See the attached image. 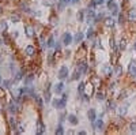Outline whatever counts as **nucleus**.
<instances>
[{"label": "nucleus", "instance_id": "obj_1", "mask_svg": "<svg viewBox=\"0 0 136 135\" xmlns=\"http://www.w3.org/2000/svg\"><path fill=\"white\" fill-rule=\"evenodd\" d=\"M66 101H67L66 98H56V100L52 101V105L56 109H63L64 107H66Z\"/></svg>", "mask_w": 136, "mask_h": 135}, {"label": "nucleus", "instance_id": "obj_2", "mask_svg": "<svg viewBox=\"0 0 136 135\" xmlns=\"http://www.w3.org/2000/svg\"><path fill=\"white\" fill-rule=\"evenodd\" d=\"M108 8L112 11V15H117L118 8H117V3H116V0H109V2H108Z\"/></svg>", "mask_w": 136, "mask_h": 135}, {"label": "nucleus", "instance_id": "obj_3", "mask_svg": "<svg viewBox=\"0 0 136 135\" xmlns=\"http://www.w3.org/2000/svg\"><path fill=\"white\" fill-rule=\"evenodd\" d=\"M59 79H66V78H68V67H66V66H63L60 70H59Z\"/></svg>", "mask_w": 136, "mask_h": 135}, {"label": "nucleus", "instance_id": "obj_4", "mask_svg": "<svg viewBox=\"0 0 136 135\" xmlns=\"http://www.w3.org/2000/svg\"><path fill=\"white\" fill-rule=\"evenodd\" d=\"M53 91H54L56 94H63V91H64V83H63V82L56 83V85L53 86Z\"/></svg>", "mask_w": 136, "mask_h": 135}, {"label": "nucleus", "instance_id": "obj_5", "mask_svg": "<svg viewBox=\"0 0 136 135\" xmlns=\"http://www.w3.org/2000/svg\"><path fill=\"white\" fill-rule=\"evenodd\" d=\"M8 110L11 113H17L18 110H19V107L17 105V101H11L10 104H8Z\"/></svg>", "mask_w": 136, "mask_h": 135}, {"label": "nucleus", "instance_id": "obj_6", "mask_svg": "<svg viewBox=\"0 0 136 135\" xmlns=\"http://www.w3.org/2000/svg\"><path fill=\"white\" fill-rule=\"evenodd\" d=\"M128 73L132 76H136V61H131L129 66H128Z\"/></svg>", "mask_w": 136, "mask_h": 135}, {"label": "nucleus", "instance_id": "obj_7", "mask_svg": "<svg viewBox=\"0 0 136 135\" xmlns=\"http://www.w3.org/2000/svg\"><path fill=\"white\" fill-rule=\"evenodd\" d=\"M71 42H72V36H71L69 33H66L63 36V44L66 45V46H68Z\"/></svg>", "mask_w": 136, "mask_h": 135}, {"label": "nucleus", "instance_id": "obj_8", "mask_svg": "<svg viewBox=\"0 0 136 135\" xmlns=\"http://www.w3.org/2000/svg\"><path fill=\"white\" fill-rule=\"evenodd\" d=\"M80 75H82V71L79 70V67H76V68L74 70V74H72V76H71V81H79V78H80Z\"/></svg>", "mask_w": 136, "mask_h": 135}, {"label": "nucleus", "instance_id": "obj_9", "mask_svg": "<svg viewBox=\"0 0 136 135\" xmlns=\"http://www.w3.org/2000/svg\"><path fill=\"white\" fill-rule=\"evenodd\" d=\"M25 31H26V36L27 37H34V33H36V31H34V27L33 26H31V25H27V26H25Z\"/></svg>", "mask_w": 136, "mask_h": 135}, {"label": "nucleus", "instance_id": "obj_10", "mask_svg": "<svg viewBox=\"0 0 136 135\" xmlns=\"http://www.w3.org/2000/svg\"><path fill=\"white\" fill-rule=\"evenodd\" d=\"M94 128L95 130H103V122H102V119H99V120H94Z\"/></svg>", "mask_w": 136, "mask_h": 135}, {"label": "nucleus", "instance_id": "obj_11", "mask_svg": "<svg viewBox=\"0 0 136 135\" xmlns=\"http://www.w3.org/2000/svg\"><path fill=\"white\" fill-rule=\"evenodd\" d=\"M25 52H26L27 56H33V55L36 53V48H34L33 45H27L26 49H25Z\"/></svg>", "mask_w": 136, "mask_h": 135}, {"label": "nucleus", "instance_id": "obj_12", "mask_svg": "<svg viewBox=\"0 0 136 135\" xmlns=\"http://www.w3.org/2000/svg\"><path fill=\"white\" fill-rule=\"evenodd\" d=\"M128 21L129 22H136V10L135 8L128 12Z\"/></svg>", "mask_w": 136, "mask_h": 135}, {"label": "nucleus", "instance_id": "obj_13", "mask_svg": "<svg viewBox=\"0 0 136 135\" xmlns=\"http://www.w3.org/2000/svg\"><path fill=\"white\" fill-rule=\"evenodd\" d=\"M45 132V127H44V123L39 120L37 123V134H44Z\"/></svg>", "mask_w": 136, "mask_h": 135}, {"label": "nucleus", "instance_id": "obj_14", "mask_svg": "<svg viewBox=\"0 0 136 135\" xmlns=\"http://www.w3.org/2000/svg\"><path fill=\"white\" fill-rule=\"evenodd\" d=\"M68 123H71L72 126H76L78 124V117L75 116V115H68Z\"/></svg>", "mask_w": 136, "mask_h": 135}, {"label": "nucleus", "instance_id": "obj_15", "mask_svg": "<svg viewBox=\"0 0 136 135\" xmlns=\"http://www.w3.org/2000/svg\"><path fill=\"white\" fill-rule=\"evenodd\" d=\"M103 23H105V26H108V27H113L114 26V21L112 18H105L103 19Z\"/></svg>", "mask_w": 136, "mask_h": 135}, {"label": "nucleus", "instance_id": "obj_16", "mask_svg": "<svg viewBox=\"0 0 136 135\" xmlns=\"http://www.w3.org/2000/svg\"><path fill=\"white\" fill-rule=\"evenodd\" d=\"M84 91H86L87 94H89V96H91V94H93V91H94V86H93L91 83L86 85V86H84Z\"/></svg>", "mask_w": 136, "mask_h": 135}, {"label": "nucleus", "instance_id": "obj_17", "mask_svg": "<svg viewBox=\"0 0 136 135\" xmlns=\"http://www.w3.org/2000/svg\"><path fill=\"white\" fill-rule=\"evenodd\" d=\"M78 67H79V70L82 71V74H86V73H87V64H86L84 61H80V63L78 64Z\"/></svg>", "mask_w": 136, "mask_h": 135}, {"label": "nucleus", "instance_id": "obj_18", "mask_svg": "<svg viewBox=\"0 0 136 135\" xmlns=\"http://www.w3.org/2000/svg\"><path fill=\"white\" fill-rule=\"evenodd\" d=\"M22 94H23V89H14V90H12V96H14L15 98H19Z\"/></svg>", "mask_w": 136, "mask_h": 135}, {"label": "nucleus", "instance_id": "obj_19", "mask_svg": "<svg viewBox=\"0 0 136 135\" xmlns=\"http://www.w3.org/2000/svg\"><path fill=\"white\" fill-rule=\"evenodd\" d=\"M128 105H129V104H125V105H123V107H120V108H118V115H120V116H124V115L127 113Z\"/></svg>", "mask_w": 136, "mask_h": 135}, {"label": "nucleus", "instance_id": "obj_20", "mask_svg": "<svg viewBox=\"0 0 136 135\" xmlns=\"http://www.w3.org/2000/svg\"><path fill=\"white\" fill-rule=\"evenodd\" d=\"M87 116H89L90 122H94V120H95V109H90L89 113H87Z\"/></svg>", "mask_w": 136, "mask_h": 135}, {"label": "nucleus", "instance_id": "obj_21", "mask_svg": "<svg viewBox=\"0 0 136 135\" xmlns=\"http://www.w3.org/2000/svg\"><path fill=\"white\" fill-rule=\"evenodd\" d=\"M68 3H72V0H60V4H59V8L63 10L64 7H66Z\"/></svg>", "mask_w": 136, "mask_h": 135}, {"label": "nucleus", "instance_id": "obj_22", "mask_svg": "<svg viewBox=\"0 0 136 135\" xmlns=\"http://www.w3.org/2000/svg\"><path fill=\"white\" fill-rule=\"evenodd\" d=\"M83 40V33H80V31H79L78 34H75V38H74V41L75 42H80Z\"/></svg>", "mask_w": 136, "mask_h": 135}, {"label": "nucleus", "instance_id": "obj_23", "mask_svg": "<svg viewBox=\"0 0 136 135\" xmlns=\"http://www.w3.org/2000/svg\"><path fill=\"white\" fill-rule=\"evenodd\" d=\"M84 86H86L84 82H80V83H79V86H78V91H79V94H83V93H84Z\"/></svg>", "mask_w": 136, "mask_h": 135}, {"label": "nucleus", "instance_id": "obj_24", "mask_svg": "<svg viewBox=\"0 0 136 135\" xmlns=\"http://www.w3.org/2000/svg\"><path fill=\"white\" fill-rule=\"evenodd\" d=\"M33 78H34V75H33V74L27 75V76H26V79H25V83H26V85H30L31 82H33Z\"/></svg>", "mask_w": 136, "mask_h": 135}, {"label": "nucleus", "instance_id": "obj_25", "mask_svg": "<svg viewBox=\"0 0 136 135\" xmlns=\"http://www.w3.org/2000/svg\"><path fill=\"white\" fill-rule=\"evenodd\" d=\"M125 48H127V40H125V38H123L121 41H120V49L124 51Z\"/></svg>", "mask_w": 136, "mask_h": 135}, {"label": "nucleus", "instance_id": "obj_26", "mask_svg": "<svg viewBox=\"0 0 136 135\" xmlns=\"http://www.w3.org/2000/svg\"><path fill=\"white\" fill-rule=\"evenodd\" d=\"M87 19H89V22L90 21H95V14L93 11H89V14H87Z\"/></svg>", "mask_w": 136, "mask_h": 135}, {"label": "nucleus", "instance_id": "obj_27", "mask_svg": "<svg viewBox=\"0 0 136 135\" xmlns=\"http://www.w3.org/2000/svg\"><path fill=\"white\" fill-rule=\"evenodd\" d=\"M103 3V0H91V7H95V6H99Z\"/></svg>", "mask_w": 136, "mask_h": 135}, {"label": "nucleus", "instance_id": "obj_28", "mask_svg": "<svg viewBox=\"0 0 136 135\" xmlns=\"http://www.w3.org/2000/svg\"><path fill=\"white\" fill-rule=\"evenodd\" d=\"M56 134H59V135L64 134V128H63V126H61V124H59V126H57V128H56Z\"/></svg>", "mask_w": 136, "mask_h": 135}, {"label": "nucleus", "instance_id": "obj_29", "mask_svg": "<svg viewBox=\"0 0 136 135\" xmlns=\"http://www.w3.org/2000/svg\"><path fill=\"white\" fill-rule=\"evenodd\" d=\"M48 46H49V48H52V46H54V38L53 37H49V40H48Z\"/></svg>", "mask_w": 136, "mask_h": 135}, {"label": "nucleus", "instance_id": "obj_30", "mask_svg": "<svg viewBox=\"0 0 136 135\" xmlns=\"http://www.w3.org/2000/svg\"><path fill=\"white\" fill-rule=\"evenodd\" d=\"M10 126H11V128H14V130L17 128V122H15V119H14V117H11V119H10Z\"/></svg>", "mask_w": 136, "mask_h": 135}, {"label": "nucleus", "instance_id": "obj_31", "mask_svg": "<svg viewBox=\"0 0 136 135\" xmlns=\"http://www.w3.org/2000/svg\"><path fill=\"white\" fill-rule=\"evenodd\" d=\"M11 21L12 22H19L21 17H19V15H17V14H14V15H11Z\"/></svg>", "mask_w": 136, "mask_h": 135}, {"label": "nucleus", "instance_id": "obj_32", "mask_svg": "<svg viewBox=\"0 0 136 135\" xmlns=\"http://www.w3.org/2000/svg\"><path fill=\"white\" fill-rule=\"evenodd\" d=\"M109 45H110V49H112V51H114V49H116V42H114V40H113V38H110Z\"/></svg>", "mask_w": 136, "mask_h": 135}, {"label": "nucleus", "instance_id": "obj_33", "mask_svg": "<svg viewBox=\"0 0 136 135\" xmlns=\"http://www.w3.org/2000/svg\"><path fill=\"white\" fill-rule=\"evenodd\" d=\"M129 130H131L132 132H135V131H136V120H135V122H132V123L129 124Z\"/></svg>", "mask_w": 136, "mask_h": 135}, {"label": "nucleus", "instance_id": "obj_34", "mask_svg": "<svg viewBox=\"0 0 136 135\" xmlns=\"http://www.w3.org/2000/svg\"><path fill=\"white\" fill-rule=\"evenodd\" d=\"M0 29H2V31H6L7 30V22H2V23H0Z\"/></svg>", "mask_w": 136, "mask_h": 135}, {"label": "nucleus", "instance_id": "obj_35", "mask_svg": "<svg viewBox=\"0 0 136 135\" xmlns=\"http://www.w3.org/2000/svg\"><path fill=\"white\" fill-rule=\"evenodd\" d=\"M83 18H84V11H79L78 12V19L79 21H83Z\"/></svg>", "mask_w": 136, "mask_h": 135}, {"label": "nucleus", "instance_id": "obj_36", "mask_svg": "<svg viewBox=\"0 0 136 135\" xmlns=\"http://www.w3.org/2000/svg\"><path fill=\"white\" fill-rule=\"evenodd\" d=\"M44 97H45V101H46V102H49V101H51V93H49V91H45V96H44Z\"/></svg>", "mask_w": 136, "mask_h": 135}, {"label": "nucleus", "instance_id": "obj_37", "mask_svg": "<svg viewBox=\"0 0 136 135\" xmlns=\"http://www.w3.org/2000/svg\"><path fill=\"white\" fill-rule=\"evenodd\" d=\"M97 98H98V100H103V98H105V94H103L102 91H98V93H97Z\"/></svg>", "mask_w": 136, "mask_h": 135}, {"label": "nucleus", "instance_id": "obj_38", "mask_svg": "<svg viewBox=\"0 0 136 135\" xmlns=\"http://www.w3.org/2000/svg\"><path fill=\"white\" fill-rule=\"evenodd\" d=\"M22 79V73H18L17 75H15V82H19Z\"/></svg>", "mask_w": 136, "mask_h": 135}, {"label": "nucleus", "instance_id": "obj_39", "mask_svg": "<svg viewBox=\"0 0 136 135\" xmlns=\"http://www.w3.org/2000/svg\"><path fill=\"white\" fill-rule=\"evenodd\" d=\"M93 34H94V30H93V29H89V31H87V37L91 38V37H93Z\"/></svg>", "mask_w": 136, "mask_h": 135}, {"label": "nucleus", "instance_id": "obj_40", "mask_svg": "<svg viewBox=\"0 0 136 135\" xmlns=\"http://www.w3.org/2000/svg\"><path fill=\"white\" fill-rule=\"evenodd\" d=\"M44 4H45V6H48V7H51L53 3L51 2V0H44Z\"/></svg>", "mask_w": 136, "mask_h": 135}, {"label": "nucleus", "instance_id": "obj_41", "mask_svg": "<svg viewBox=\"0 0 136 135\" xmlns=\"http://www.w3.org/2000/svg\"><path fill=\"white\" fill-rule=\"evenodd\" d=\"M120 74H121V67L117 66V67H116V75H120Z\"/></svg>", "mask_w": 136, "mask_h": 135}, {"label": "nucleus", "instance_id": "obj_42", "mask_svg": "<svg viewBox=\"0 0 136 135\" xmlns=\"http://www.w3.org/2000/svg\"><path fill=\"white\" fill-rule=\"evenodd\" d=\"M57 22H59V21L56 19V18H52V19H51V23H52L53 26H56V23H57Z\"/></svg>", "mask_w": 136, "mask_h": 135}, {"label": "nucleus", "instance_id": "obj_43", "mask_svg": "<svg viewBox=\"0 0 136 135\" xmlns=\"http://www.w3.org/2000/svg\"><path fill=\"white\" fill-rule=\"evenodd\" d=\"M103 18V15H102V12H101V15H97V17H95V21H101Z\"/></svg>", "mask_w": 136, "mask_h": 135}, {"label": "nucleus", "instance_id": "obj_44", "mask_svg": "<svg viewBox=\"0 0 136 135\" xmlns=\"http://www.w3.org/2000/svg\"><path fill=\"white\" fill-rule=\"evenodd\" d=\"M109 108H110V109H114V108H116V105L113 104V102H109Z\"/></svg>", "mask_w": 136, "mask_h": 135}, {"label": "nucleus", "instance_id": "obj_45", "mask_svg": "<svg viewBox=\"0 0 136 135\" xmlns=\"http://www.w3.org/2000/svg\"><path fill=\"white\" fill-rule=\"evenodd\" d=\"M0 97H4V89H0Z\"/></svg>", "mask_w": 136, "mask_h": 135}, {"label": "nucleus", "instance_id": "obj_46", "mask_svg": "<svg viewBox=\"0 0 136 135\" xmlns=\"http://www.w3.org/2000/svg\"><path fill=\"white\" fill-rule=\"evenodd\" d=\"M23 131H25V128H23V127L21 126V127H19V132H23Z\"/></svg>", "mask_w": 136, "mask_h": 135}, {"label": "nucleus", "instance_id": "obj_47", "mask_svg": "<svg viewBox=\"0 0 136 135\" xmlns=\"http://www.w3.org/2000/svg\"><path fill=\"white\" fill-rule=\"evenodd\" d=\"M3 110V105H2V101H0V112Z\"/></svg>", "mask_w": 136, "mask_h": 135}, {"label": "nucleus", "instance_id": "obj_48", "mask_svg": "<svg viewBox=\"0 0 136 135\" xmlns=\"http://www.w3.org/2000/svg\"><path fill=\"white\" fill-rule=\"evenodd\" d=\"M72 3H74V4H76V3H78V0H72Z\"/></svg>", "mask_w": 136, "mask_h": 135}, {"label": "nucleus", "instance_id": "obj_49", "mask_svg": "<svg viewBox=\"0 0 136 135\" xmlns=\"http://www.w3.org/2000/svg\"><path fill=\"white\" fill-rule=\"evenodd\" d=\"M2 12H3V10H2V8H0V15H2Z\"/></svg>", "mask_w": 136, "mask_h": 135}, {"label": "nucleus", "instance_id": "obj_50", "mask_svg": "<svg viewBox=\"0 0 136 135\" xmlns=\"http://www.w3.org/2000/svg\"><path fill=\"white\" fill-rule=\"evenodd\" d=\"M135 49H136V41H135Z\"/></svg>", "mask_w": 136, "mask_h": 135}, {"label": "nucleus", "instance_id": "obj_51", "mask_svg": "<svg viewBox=\"0 0 136 135\" xmlns=\"http://www.w3.org/2000/svg\"><path fill=\"white\" fill-rule=\"evenodd\" d=\"M0 82H2V76H0Z\"/></svg>", "mask_w": 136, "mask_h": 135}]
</instances>
